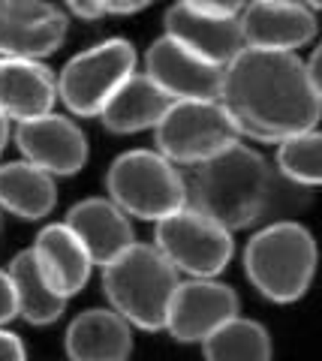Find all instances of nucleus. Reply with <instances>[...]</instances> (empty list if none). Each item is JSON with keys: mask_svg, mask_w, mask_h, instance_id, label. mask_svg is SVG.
<instances>
[{"mask_svg": "<svg viewBox=\"0 0 322 361\" xmlns=\"http://www.w3.org/2000/svg\"><path fill=\"white\" fill-rule=\"evenodd\" d=\"M30 256L37 262V271L42 274V280L49 283V289L54 295H61L63 301L79 295L87 286V280H91V271H94L91 256L85 253V247L66 229L63 220L42 226L37 232V238H33Z\"/></svg>", "mask_w": 322, "mask_h": 361, "instance_id": "obj_16", "label": "nucleus"}, {"mask_svg": "<svg viewBox=\"0 0 322 361\" xmlns=\"http://www.w3.org/2000/svg\"><path fill=\"white\" fill-rule=\"evenodd\" d=\"M63 9H70V13L75 18H85V21H97V18H106V6L103 0H97V4H91V0H73V4H66ZM66 13V16H70Z\"/></svg>", "mask_w": 322, "mask_h": 361, "instance_id": "obj_26", "label": "nucleus"}, {"mask_svg": "<svg viewBox=\"0 0 322 361\" xmlns=\"http://www.w3.org/2000/svg\"><path fill=\"white\" fill-rule=\"evenodd\" d=\"M106 196L132 220L160 223L187 205L184 172L154 148L118 154L106 172Z\"/></svg>", "mask_w": 322, "mask_h": 361, "instance_id": "obj_5", "label": "nucleus"}, {"mask_svg": "<svg viewBox=\"0 0 322 361\" xmlns=\"http://www.w3.org/2000/svg\"><path fill=\"white\" fill-rule=\"evenodd\" d=\"M139 54L130 39H103L73 54L58 73V99L75 118H99L109 97L136 73Z\"/></svg>", "mask_w": 322, "mask_h": 361, "instance_id": "obj_6", "label": "nucleus"}, {"mask_svg": "<svg viewBox=\"0 0 322 361\" xmlns=\"http://www.w3.org/2000/svg\"><path fill=\"white\" fill-rule=\"evenodd\" d=\"M0 229H4V211H0Z\"/></svg>", "mask_w": 322, "mask_h": 361, "instance_id": "obj_29", "label": "nucleus"}, {"mask_svg": "<svg viewBox=\"0 0 322 361\" xmlns=\"http://www.w3.org/2000/svg\"><path fill=\"white\" fill-rule=\"evenodd\" d=\"M235 316H241L238 295L229 283L217 277H187L172 292L163 331L181 343H202Z\"/></svg>", "mask_w": 322, "mask_h": 361, "instance_id": "obj_10", "label": "nucleus"}, {"mask_svg": "<svg viewBox=\"0 0 322 361\" xmlns=\"http://www.w3.org/2000/svg\"><path fill=\"white\" fill-rule=\"evenodd\" d=\"M154 247L163 253L178 274L187 277H220L232 262L235 238L220 223L208 220L193 208H181L157 223L154 229Z\"/></svg>", "mask_w": 322, "mask_h": 361, "instance_id": "obj_8", "label": "nucleus"}, {"mask_svg": "<svg viewBox=\"0 0 322 361\" xmlns=\"http://www.w3.org/2000/svg\"><path fill=\"white\" fill-rule=\"evenodd\" d=\"M70 361H127L132 353V325L112 307L82 310L63 337Z\"/></svg>", "mask_w": 322, "mask_h": 361, "instance_id": "obj_18", "label": "nucleus"}, {"mask_svg": "<svg viewBox=\"0 0 322 361\" xmlns=\"http://www.w3.org/2000/svg\"><path fill=\"white\" fill-rule=\"evenodd\" d=\"M66 229H70L85 253L91 256V262L106 268L109 262L136 244V229L132 220L109 196H87L66 211Z\"/></svg>", "mask_w": 322, "mask_h": 361, "instance_id": "obj_15", "label": "nucleus"}, {"mask_svg": "<svg viewBox=\"0 0 322 361\" xmlns=\"http://www.w3.org/2000/svg\"><path fill=\"white\" fill-rule=\"evenodd\" d=\"M70 16L42 0H0V58L42 61L66 42Z\"/></svg>", "mask_w": 322, "mask_h": 361, "instance_id": "obj_12", "label": "nucleus"}, {"mask_svg": "<svg viewBox=\"0 0 322 361\" xmlns=\"http://www.w3.org/2000/svg\"><path fill=\"white\" fill-rule=\"evenodd\" d=\"M244 4H226V0H181L166 9L163 37L181 42L202 61L226 66L244 51L241 16Z\"/></svg>", "mask_w": 322, "mask_h": 361, "instance_id": "obj_9", "label": "nucleus"}, {"mask_svg": "<svg viewBox=\"0 0 322 361\" xmlns=\"http://www.w3.org/2000/svg\"><path fill=\"white\" fill-rule=\"evenodd\" d=\"M9 139H13V130H9V121H6L4 115H0V157H4Z\"/></svg>", "mask_w": 322, "mask_h": 361, "instance_id": "obj_28", "label": "nucleus"}, {"mask_svg": "<svg viewBox=\"0 0 322 361\" xmlns=\"http://www.w3.org/2000/svg\"><path fill=\"white\" fill-rule=\"evenodd\" d=\"M169 97L151 82L145 73H132L124 85H120L109 103L99 111L103 127L115 135H132V133H145L154 130L163 121V115L169 111Z\"/></svg>", "mask_w": 322, "mask_h": 361, "instance_id": "obj_19", "label": "nucleus"}, {"mask_svg": "<svg viewBox=\"0 0 322 361\" xmlns=\"http://www.w3.org/2000/svg\"><path fill=\"white\" fill-rule=\"evenodd\" d=\"M271 178V163L250 145L235 142L184 175L187 208L205 214L229 232L262 226Z\"/></svg>", "mask_w": 322, "mask_h": 361, "instance_id": "obj_2", "label": "nucleus"}, {"mask_svg": "<svg viewBox=\"0 0 322 361\" xmlns=\"http://www.w3.org/2000/svg\"><path fill=\"white\" fill-rule=\"evenodd\" d=\"M58 205V180L25 160L0 163V211L18 220H42Z\"/></svg>", "mask_w": 322, "mask_h": 361, "instance_id": "obj_20", "label": "nucleus"}, {"mask_svg": "<svg viewBox=\"0 0 322 361\" xmlns=\"http://www.w3.org/2000/svg\"><path fill=\"white\" fill-rule=\"evenodd\" d=\"M106 16H136L142 9H148L145 0H136V4H127V0H103Z\"/></svg>", "mask_w": 322, "mask_h": 361, "instance_id": "obj_27", "label": "nucleus"}, {"mask_svg": "<svg viewBox=\"0 0 322 361\" xmlns=\"http://www.w3.org/2000/svg\"><path fill=\"white\" fill-rule=\"evenodd\" d=\"M16 316H18V310H16V292H13V283H9L6 268H0V329L13 322Z\"/></svg>", "mask_w": 322, "mask_h": 361, "instance_id": "obj_24", "label": "nucleus"}, {"mask_svg": "<svg viewBox=\"0 0 322 361\" xmlns=\"http://www.w3.org/2000/svg\"><path fill=\"white\" fill-rule=\"evenodd\" d=\"M244 271L271 304L304 298L316 274V241L298 220L265 223L244 247Z\"/></svg>", "mask_w": 322, "mask_h": 361, "instance_id": "obj_3", "label": "nucleus"}, {"mask_svg": "<svg viewBox=\"0 0 322 361\" xmlns=\"http://www.w3.org/2000/svg\"><path fill=\"white\" fill-rule=\"evenodd\" d=\"M244 49L298 54L316 37V6L295 0H253L238 16Z\"/></svg>", "mask_w": 322, "mask_h": 361, "instance_id": "obj_14", "label": "nucleus"}, {"mask_svg": "<svg viewBox=\"0 0 322 361\" xmlns=\"http://www.w3.org/2000/svg\"><path fill=\"white\" fill-rule=\"evenodd\" d=\"M154 142H157L154 151L175 169H196L241 142V135L223 106L217 99H208V103H172L154 127Z\"/></svg>", "mask_w": 322, "mask_h": 361, "instance_id": "obj_7", "label": "nucleus"}, {"mask_svg": "<svg viewBox=\"0 0 322 361\" xmlns=\"http://www.w3.org/2000/svg\"><path fill=\"white\" fill-rule=\"evenodd\" d=\"M13 142L21 160L37 166L39 172H46L54 180L82 172L87 154H91V145H87L82 127L73 118L58 115V111L16 123Z\"/></svg>", "mask_w": 322, "mask_h": 361, "instance_id": "obj_11", "label": "nucleus"}, {"mask_svg": "<svg viewBox=\"0 0 322 361\" xmlns=\"http://www.w3.org/2000/svg\"><path fill=\"white\" fill-rule=\"evenodd\" d=\"M0 361H27L21 337L9 329H0Z\"/></svg>", "mask_w": 322, "mask_h": 361, "instance_id": "obj_25", "label": "nucleus"}, {"mask_svg": "<svg viewBox=\"0 0 322 361\" xmlns=\"http://www.w3.org/2000/svg\"><path fill=\"white\" fill-rule=\"evenodd\" d=\"M58 106V75L42 61L0 58V115L9 123L33 121Z\"/></svg>", "mask_w": 322, "mask_h": 361, "instance_id": "obj_17", "label": "nucleus"}, {"mask_svg": "<svg viewBox=\"0 0 322 361\" xmlns=\"http://www.w3.org/2000/svg\"><path fill=\"white\" fill-rule=\"evenodd\" d=\"M6 274L16 292V310L25 322L37 325V329H46V325H54L63 316L66 301L49 289V283L37 271L30 250H18L13 256V262H9Z\"/></svg>", "mask_w": 322, "mask_h": 361, "instance_id": "obj_21", "label": "nucleus"}, {"mask_svg": "<svg viewBox=\"0 0 322 361\" xmlns=\"http://www.w3.org/2000/svg\"><path fill=\"white\" fill-rule=\"evenodd\" d=\"M205 361H271L274 343L262 322L235 316L202 341Z\"/></svg>", "mask_w": 322, "mask_h": 361, "instance_id": "obj_22", "label": "nucleus"}, {"mask_svg": "<svg viewBox=\"0 0 322 361\" xmlns=\"http://www.w3.org/2000/svg\"><path fill=\"white\" fill-rule=\"evenodd\" d=\"M274 172L286 178L290 184L304 187L314 193L322 184V133H319V127L277 142Z\"/></svg>", "mask_w": 322, "mask_h": 361, "instance_id": "obj_23", "label": "nucleus"}, {"mask_svg": "<svg viewBox=\"0 0 322 361\" xmlns=\"http://www.w3.org/2000/svg\"><path fill=\"white\" fill-rule=\"evenodd\" d=\"M145 75L157 85L169 103H208L220 99L223 70L202 61L190 49L169 37H157L145 51Z\"/></svg>", "mask_w": 322, "mask_h": 361, "instance_id": "obj_13", "label": "nucleus"}, {"mask_svg": "<svg viewBox=\"0 0 322 361\" xmlns=\"http://www.w3.org/2000/svg\"><path fill=\"white\" fill-rule=\"evenodd\" d=\"M217 103L241 139L283 142L319 127L322 87L310 78L302 54L244 49L223 70Z\"/></svg>", "mask_w": 322, "mask_h": 361, "instance_id": "obj_1", "label": "nucleus"}, {"mask_svg": "<svg viewBox=\"0 0 322 361\" xmlns=\"http://www.w3.org/2000/svg\"><path fill=\"white\" fill-rule=\"evenodd\" d=\"M181 274L154 244L136 241L103 268V292L112 310L142 331H163L172 292Z\"/></svg>", "mask_w": 322, "mask_h": 361, "instance_id": "obj_4", "label": "nucleus"}]
</instances>
